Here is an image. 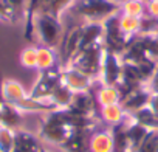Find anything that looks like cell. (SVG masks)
Segmentation results:
<instances>
[{
    "label": "cell",
    "instance_id": "cell-1",
    "mask_svg": "<svg viewBox=\"0 0 158 152\" xmlns=\"http://www.w3.org/2000/svg\"><path fill=\"white\" fill-rule=\"evenodd\" d=\"M34 33L44 47L54 48L62 40V25L56 16L48 13H39L34 17Z\"/></svg>",
    "mask_w": 158,
    "mask_h": 152
},
{
    "label": "cell",
    "instance_id": "cell-2",
    "mask_svg": "<svg viewBox=\"0 0 158 152\" xmlns=\"http://www.w3.org/2000/svg\"><path fill=\"white\" fill-rule=\"evenodd\" d=\"M60 82H62V70L51 68V70L40 71V76L37 82L34 84L33 90L30 92V96L40 101H50V96L53 95V92Z\"/></svg>",
    "mask_w": 158,
    "mask_h": 152
},
{
    "label": "cell",
    "instance_id": "cell-3",
    "mask_svg": "<svg viewBox=\"0 0 158 152\" xmlns=\"http://www.w3.org/2000/svg\"><path fill=\"white\" fill-rule=\"evenodd\" d=\"M123 57L113 51L106 50L101 65L99 78L104 86H118L121 82V74H123Z\"/></svg>",
    "mask_w": 158,
    "mask_h": 152
},
{
    "label": "cell",
    "instance_id": "cell-4",
    "mask_svg": "<svg viewBox=\"0 0 158 152\" xmlns=\"http://www.w3.org/2000/svg\"><path fill=\"white\" fill-rule=\"evenodd\" d=\"M92 81L93 78H90L89 74H85L84 71L77 70L71 65L62 68V84L67 86L73 93L89 92L92 87Z\"/></svg>",
    "mask_w": 158,
    "mask_h": 152
},
{
    "label": "cell",
    "instance_id": "cell-5",
    "mask_svg": "<svg viewBox=\"0 0 158 152\" xmlns=\"http://www.w3.org/2000/svg\"><path fill=\"white\" fill-rule=\"evenodd\" d=\"M42 144L39 135H34L25 129L16 130L14 146L11 152H42Z\"/></svg>",
    "mask_w": 158,
    "mask_h": 152
},
{
    "label": "cell",
    "instance_id": "cell-6",
    "mask_svg": "<svg viewBox=\"0 0 158 152\" xmlns=\"http://www.w3.org/2000/svg\"><path fill=\"white\" fill-rule=\"evenodd\" d=\"M95 104H96V98L90 93V90L89 92H79V93H73L71 101H70L67 109H70L71 112H76L79 115L93 116Z\"/></svg>",
    "mask_w": 158,
    "mask_h": 152
},
{
    "label": "cell",
    "instance_id": "cell-7",
    "mask_svg": "<svg viewBox=\"0 0 158 152\" xmlns=\"http://www.w3.org/2000/svg\"><path fill=\"white\" fill-rule=\"evenodd\" d=\"M87 129H71L65 141L59 146L65 152H87L89 149V137Z\"/></svg>",
    "mask_w": 158,
    "mask_h": 152
},
{
    "label": "cell",
    "instance_id": "cell-8",
    "mask_svg": "<svg viewBox=\"0 0 158 152\" xmlns=\"http://www.w3.org/2000/svg\"><path fill=\"white\" fill-rule=\"evenodd\" d=\"M0 118H2V126L13 129V130H19L22 129V110H19L16 106L10 104V103H0Z\"/></svg>",
    "mask_w": 158,
    "mask_h": 152
},
{
    "label": "cell",
    "instance_id": "cell-9",
    "mask_svg": "<svg viewBox=\"0 0 158 152\" xmlns=\"http://www.w3.org/2000/svg\"><path fill=\"white\" fill-rule=\"evenodd\" d=\"M87 152H113V137L110 130L95 132L89 138Z\"/></svg>",
    "mask_w": 158,
    "mask_h": 152
},
{
    "label": "cell",
    "instance_id": "cell-10",
    "mask_svg": "<svg viewBox=\"0 0 158 152\" xmlns=\"http://www.w3.org/2000/svg\"><path fill=\"white\" fill-rule=\"evenodd\" d=\"M3 101L5 103H10L13 106H19L27 96L28 93L25 92V89L17 82V81H13V79H3Z\"/></svg>",
    "mask_w": 158,
    "mask_h": 152
},
{
    "label": "cell",
    "instance_id": "cell-11",
    "mask_svg": "<svg viewBox=\"0 0 158 152\" xmlns=\"http://www.w3.org/2000/svg\"><path fill=\"white\" fill-rule=\"evenodd\" d=\"M127 127V137H129V143H130V152H135L138 149V146L143 143V140L146 138L149 129L135 123V121H129V124H126Z\"/></svg>",
    "mask_w": 158,
    "mask_h": 152
},
{
    "label": "cell",
    "instance_id": "cell-12",
    "mask_svg": "<svg viewBox=\"0 0 158 152\" xmlns=\"http://www.w3.org/2000/svg\"><path fill=\"white\" fill-rule=\"evenodd\" d=\"M101 116L106 123L116 126L124 123V116H126V110L123 109V106L118 104H110V106H102L101 107Z\"/></svg>",
    "mask_w": 158,
    "mask_h": 152
},
{
    "label": "cell",
    "instance_id": "cell-13",
    "mask_svg": "<svg viewBox=\"0 0 158 152\" xmlns=\"http://www.w3.org/2000/svg\"><path fill=\"white\" fill-rule=\"evenodd\" d=\"M57 56L54 53L53 48L50 47H39L37 48V68L40 71H45V70H51L54 68V65L57 64Z\"/></svg>",
    "mask_w": 158,
    "mask_h": 152
},
{
    "label": "cell",
    "instance_id": "cell-14",
    "mask_svg": "<svg viewBox=\"0 0 158 152\" xmlns=\"http://www.w3.org/2000/svg\"><path fill=\"white\" fill-rule=\"evenodd\" d=\"M96 101L99 103V106H110V104H118L121 101V93L119 89L116 86H104L98 90L96 95Z\"/></svg>",
    "mask_w": 158,
    "mask_h": 152
},
{
    "label": "cell",
    "instance_id": "cell-15",
    "mask_svg": "<svg viewBox=\"0 0 158 152\" xmlns=\"http://www.w3.org/2000/svg\"><path fill=\"white\" fill-rule=\"evenodd\" d=\"M135 152H158V129L149 130Z\"/></svg>",
    "mask_w": 158,
    "mask_h": 152
},
{
    "label": "cell",
    "instance_id": "cell-16",
    "mask_svg": "<svg viewBox=\"0 0 158 152\" xmlns=\"http://www.w3.org/2000/svg\"><path fill=\"white\" fill-rule=\"evenodd\" d=\"M16 130L0 126V152H11L14 146Z\"/></svg>",
    "mask_w": 158,
    "mask_h": 152
},
{
    "label": "cell",
    "instance_id": "cell-17",
    "mask_svg": "<svg viewBox=\"0 0 158 152\" xmlns=\"http://www.w3.org/2000/svg\"><path fill=\"white\" fill-rule=\"evenodd\" d=\"M20 62L27 68H37V48L28 47L20 54Z\"/></svg>",
    "mask_w": 158,
    "mask_h": 152
},
{
    "label": "cell",
    "instance_id": "cell-18",
    "mask_svg": "<svg viewBox=\"0 0 158 152\" xmlns=\"http://www.w3.org/2000/svg\"><path fill=\"white\" fill-rule=\"evenodd\" d=\"M19 17L14 13V10L11 8V5L6 2V0H0V20L3 22H16Z\"/></svg>",
    "mask_w": 158,
    "mask_h": 152
},
{
    "label": "cell",
    "instance_id": "cell-19",
    "mask_svg": "<svg viewBox=\"0 0 158 152\" xmlns=\"http://www.w3.org/2000/svg\"><path fill=\"white\" fill-rule=\"evenodd\" d=\"M6 2L11 5V8L14 10V13L17 14V17L23 13V8H25V3L27 0H6Z\"/></svg>",
    "mask_w": 158,
    "mask_h": 152
},
{
    "label": "cell",
    "instance_id": "cell-20",
    "mask_svg": "<svg viewBox=\"0 0 158 152\" xmlns=\"http://www.w3.org/2000/svg\"><path fill=\"white\" fill-rule=\"evenodd\" d=\"M149 107L158 115V93L152 92V96H150V101H149Z\"/></svg>",
    "mask_w": 158,
    "mask_h": 152
},
{
    "label": "cell",
    "instance_id": "cell-21",
    "mask_svg": "<svg viewBox=\"0 0 158 152\" xmlns=\"http://www.w3.org/2000/svg\"><path fill=\"white\" fill-rule=\"evenodd\" d=\"M2 89H3V79H2V76H0V103H3V92H2Z\"/></svg>",
    "mask_w": 158,
    "mask_h": 152
},
{
    "label": "cell",
    "instance_id": "cell-22",
    "mask_svg": "<svg viewBox=\"0 0 158 152\" xmlns=\"http://www.w3.org/2000/svg\"><path fill=\"white\" fill-rule=\"evenodd\" d=\"M42 152H50V150H47V149H42Z\"/></svg>",
    "mask_w": 158,
    "mask_h": 152
}]
</instances>
